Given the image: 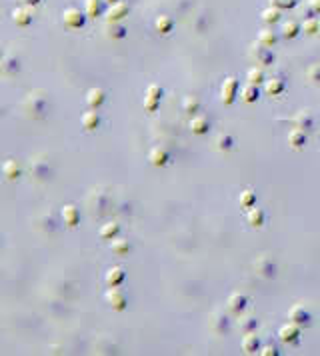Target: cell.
I'll return each instance as SVG.
<instances>
[{"label":"cell","mask_w":320,"mask_h":356,"mask_svg":"<svg viewBox=\"0 0 320 356\" xmlns=\"http://www.w3.org/2000/svg\"><path fill=\"white\" fill-rule=\"evenodd\" d=\"M32 18H34V10H32V6L30 4H26L24 8H14L12 10V22L16 24V26H28L30 22H32Z\"/></svg>","instance_id":"8"},{"label":"cell","mask_w":320,"mask_h":356,"mask_svg":"<svg viewBox=\"0 0 320 356\" xmlns=\"http://www.w3.org/2000/svg\"><path fill=\"white\" fill-rule=\"evenodd\" d=\"M210 328L216 332V334H222L226 328H228V316L220 310H216L212 316H210Z\"/></svg>","instance_id":"14"},{"label":"cell","mask_w":320,"mask_h":356,"mask_svg":"<svg viewBox=\"0 0 320 356\" xmlns=\"http://www.w3.org/2000/svg\"><path fill=\"white\" fill-rule=\"evenodd\" d=\"M104 100H106V92L102 90V88H90L88 92H86V104L90 106V108H98V106H102L104 104Z\"/></svg>","instance_id":"12"},{"label":"cell","mask_w":320,"mask_h":356,"mask_svg":"<svg viewBox=\"0 0 320 356\" xmlns=\"http://www.w3.org/2000/svg\"><path fill=\"white\" fill-rule=\"evenodd\" d=\"M106 302L116 312H122L126 308V296H124V292L118 286H110V290L106 292Z\"/></svg>","instance_id":"5"},{"label":"cell","mask_w":320,"mask_h":356,"mask_svg":"<svg viewBox=\"0 0 320 356\" xmlns=\"http://www.w3.org/2000/svg\"><path fill=\"white\" fill-rule=\"evenodd\" d=\"M292 120H294V126H296V128H302V130H308V128L314 126V116H312V112H310L308 108L298 110Z\"/></svg>","instance_id":"10"},{"label":"cell","mask_w":320,"mask_h":356,"mask_svg":"<svg viewBox=\"0 0 320 356\" xmlns=\"http://www.w3.org/2000/svg\"><path fill=\"white\" fill-rule=\"evenodd\" d=\"M118 230H120V224H118V222H106V224L100 226V238H104V240H114L116 234H118Z\"/></svg>","instance_id":"24"},{"label":"cell","mask_w":320,"mask_h":356,"mask_svg":"<svg viewBox=\"0 0 320 356\" xmlns=\"http://www.w3.org/2000/svg\"><path fill=\"white\" fill-rule=\"evenodd\" d=\"M306 132L302 130V128H292L290 132H288V144L292 146V148H302L304 144H306Z\"/></svg>","instance_id":"20"},{"label":"cell","mask_w":320,"mask_h":356,"mask_svg":"<svg viewBox=\"0 0 320 356\" xmlns=\"http://www.w3.org/2000/svg\"><path fill=\"white\" fill-rule=\"evenodd\" d=\"M298 0H270V6L278 8V10H290L296 6Z\"/></svg>","instance_id":"38"},{"label":"cell","mask_w":320,"mask_h":356,"mask_svg":"<svg viewBox=\"0 0 320 356\" xmlns=\"http://www.w3.org/2000/svg\"><path fill=\"white\" fill-rule=\"evenodd\" d=\"M310 8H312V12L320 14V0H310Z\"/></svg>","instance_id":"44"},{"label":"cell","mask_w":320,"mask_h":356,"mask_svg":"<svg viewBox=\"0 0 320 356\" xmlns=\"http://www.w3.org/2000/svg\"><path fill=\"white\" fill-rule=\"evenodd\" d=\"M238 202H240V206H242V208H252V206L256 204V194H254L252 190H242V194H240Z\"/></svg>","instance_id":"35"},{"label":"cell","mask_w":320,"mask_h":356,"mask_svg":"<svg viewBox=\"0 0 320 356\" xmlns=\"http://www.w3.org/2000/svg\"><path fill=\"white\" fill-rule=\"evenodd\" d=\"M278 338H280L282 342H286V344H294V342H298V338H300V326L294 324V322L282 324V326L278 328Z\"/></svg>","instance_id":"6"},{"label":"cell","mask_w":320,"mask_h":356,"mask_svg":"<svg viewBox=\"0 0 320 356\" xmlns=\"http://www.w3.org/2000/svg\"><path fill=\"white\" fill-rule=\"evenodd\" d=\"M232 146H234V138H232L230 134H220V136H216V148H218V150L226 152V150H230Z\"/></svg>","instance_id":"34"},{"label":"cell","mask_w":320,"mask_h":356,"mask_svg":"<svg viewBox=\"0 0 320 356\" xmlns=\"http://www.w3.org/2000/svg\"><path fill=\"white\" fill-rule=\"evenodd\" d=\"M162 86H158V84H150L148 88H146V96H152V98H158V100H162Z\"/></svg>","instance_id":"40"},{"label":"cell","mask_w":320,"mask_h":356,"mask_svg":"<svg viewBox=\"0 0 320 356\" xmlns=\"http://www.w3.org/2000/svg\"><path fill=\"white\" fill-rule=\"evenodd\" d=\"M282 90H284V80H280V78H268V80H264V94L278 96V94H282Z\"/></svg>","instance_id":"19"},{"label":"cell","mask_w":320,"mask_h":356,"mask_svg":"<svg viewBox=\"0 0 320 356\" xmlns=\"http://www.w3.org/2000/svg\"><path fill=\"white\" fill-rule=\"evenodd\" d=\"M84 12H86L90 18H96V16L102 12V0H86Z\"/></svg>","instance_id":"32"},{"label":"cell","mask_w":320,"mask_h":356,"mask_svg":"<svg viewBox=\"0 0 320 356\" xmlns=\"http://www.w3.org/2000/svg\"><path fill=\"white\" fill-rule=\"evenodd\" d=\"M124 270L120 268V266H112V268H108L106 270V274H104V282L108 284V286H120L122 282H124Z\"/></svg>","instance_id":"13"},{"label":"cell","mask_w":320,"mask_h":356,"mask_svg":"<svg viewBox=\"0 0 320 356\" xmlns=\"http://www.w3.org/2000/svg\"><path fill=\"white\" fill-rule=\"evenodd\" d=\"M128 14H130V6H128L126 2H122V0H118V2H114V4L108 6V10L104 12V20H106L108 24H112V22L124 20Z\"/></svg>","instance_id":"4"},{"label":"cell","mask_w":320,"mask_h":356,"mask_svg":"<svg viewBox=\"0 0 320 356\" xmlns=\"http://www.w3.org/2000/svg\"><path fill=\"white\" fill-rule=\"evenodd\" d=\"M22 2H24V4H30V6H34V4H38L40 0H22Z\"/></svg>","instance_id":"45"},{"label":"cell","mask_w":320,"mask_h":356,"mask_svg":"<svg viewBox=\"0 0 320 356\" xmlns=\"http://www.w3.org/2000/svg\"><path fill=\"white\" fill-rule=\"evenodd\" d=\"M258 96H260L258 84H250V82H248V84L242 88V100H244V102L252 104V102H256V100H258Z\"/></svg>","instance_id":"25"},{"label":"cell","mask_w":320,"mask_h":356,"mask_svg":"<svg viewBox=\"0 0 320 356\" xmlns=\"http://www.w3.org/2000/svg\"><path fill=\"white\" fill-rule=\"evenodd\" d=\"M308 78H310L312 82H320V64H312V66L308 68Z\"/></svg>","instance_id":"42"},{"label":"cell","mask_w":320,"mask_h":356,"mask_svg":"<svg viewBox=\"0 0 320 356\" xmlns=\"http://www.w3.org/2000/svg\"><path fill=\"white\" fill-rule=\"evenodd\" d=\"M80 122H82V126H84L86 130H96V128L100 126V116H98V112L88 110V112H84V114H82Z\"/></svg>","instance_id":"23"},{"label":"cell","mask_w":320,"mask_h":356,"mask_svg":"<svg viewBox=\"0 0 320 356\" xmlns=\"http://www.w3.org/2000/svg\"><path fill=\"white\" fill-rule=\"evenodd\" d=\"M242 350L246 354H256L260 350V338L252 332H246V336L242 338Z\"/></svg>","instance_id":"17"},{"label":"cell","mask_w":320,"mask_h":356,"mask_svg":"<svg viewBox=\"0 0 320 356\" xmlns=\"http://www.w3.org/2000/svg\"><path fill=\"white\" fill-rule=\"evenodd\" d=\"M288 318H290V322H294V324H298V326H304V324L310 322V312H308L304 306L296 304V306H292V308L288 310Z\"/></svg>","instance_id":"9"},{"label":"cell","mask_w":320,"mask_h":356,"mask_svg":"<svg viewBox=\"0 0 320 356\" xmlns=\"http://www.w3.org/2000/svg\"><path fill=\"white\" fill-rule=\"evenodd\" d=\"M108 2H110V4H114V2H118V0H108Z\"/></svg>","instance_id":"46"},{"label":"cell","mask_w":320,"mask_h":356,"mask_svg":"<svg viewBox=\"0 0 320 356\" xmlns=\"http://www.w3.org/2000/svg\"><path fill=\"white\" fill-rule=\"evenodd\" d=\"M86 12H82L80 8H74V6H70V8H66L64 12H62V22H64V26L66 28H82L84 24H86Z\"/></svg>","instance_id":"3"},{"label":"cell","mask_w":320,"mask_h":356,"mask_svg":"<svg viewBox=\"0 0 320 356\" xmlns=\"http://www.w3.org/2000/svg\"><path fill=\"white\" fill-rule=\"evenodd\" d=\"M128 250H130V242L126 238H114L112 240V252L114 254L124 256V254H128Z\"/></svg>","instance_id":"31"},{"label":"cell","mask_w":320,"mask_h":356,"mask_svg":"<svg viewBox=\"0 0 320 356\" xmlns=\"http://www.w3.org/2000/svg\"><path fill=\"white\" fill-rule=\"evenodd\" d=\"M148 160H150L154 166H164V164L168 162V152H166L162 146H154V148H150V152H148Z\"/></svg>","instance_id":"22"},{"label":"cell","mask_w":320,"mask_h":356,"mask_svg":"<svg viewBox=\"0 0 320 356\" xmlns=\"http://www.w3.org/2000/svg\"><path fill=\"white\" fill-rule=\"evenodd\" d=\"M238 78L236 76H228L224 82H222V88H220V102L224 106H230L234 100H236V94H238Z\"/></svg>","instance_id":"2"},{"label":"cell","mask_w":320,"mask_h":356,"mask_svg":"<svg viewBox=\"0 0 320 356\" xmlns=\"http://www.w3.org/2000/svg\"><path fill=\"white\" fill-rule=\"evenodd\" d=\"M158 104H160L158 98L144 96V108H146V112H156V110H158Z\"/></svg>","instance_id":"39"},{"label":"cell","mask_w":320,"mask_h":356,"mask_svg":"<svg viewBox=\"0 0 320 356\" xmlns=\"http://www.w3.org/2000/svg\"><path fill=\"white\" fill-rule=\"evenodd\" d=\"M318 26H320V20H318Z\"/></svg>","instance_id":"47"},{"label":"cell","mask_w":320,"mask_h":356,"mask_svg":"<svg viewBox=\"0 0 320 356\" xmlns=\"http://www.w3.org/2000/svg\"><path fill=\"white\" fill-rule=\"evenodd\" d=\"M254 268H256V272H258L260 276H264V278H272V276L276 274V264H274V260H272L270 256H266V254H262L260 258H256Z\"/></svg>","instance_id":"7"},{"label":"cell","mask_w":320,"mask_h":356,"mask_svg":"<svg viewBox=\"0 0 320 356\" xmlns=\"http://www.w3.org/2000/svg\"><path fill=\"white\" fill-rule=\"evenodd\" d=\"M190 130L194 132V134H198V136H202V134H206L208 130H210V122H208V118H204V116H192V120H190Z\"/></svg>","instance_id":"18"},{"label":"cell","mask_w":320,"mask_h":356,"mask_svg":"<svg viewBox=\"0 0 320 356\" xmlns=\"http://www.w3.org/2000/svg\"><path fill=\"white\" fill-rule=\"evenodd\" d=\"M2 172H4V176L8 178V180H16V178L20 176V166H18L16 160H6L2 164Z\"/></svg>","instance_id":"26"},{"label":"cell","mask_w":320,"mask_h":356,"mask_svg":"<svg viewBox=\"0 0 320 356\" xmlns=\"http://www.w3.org/2000/svg\"><path fill=\"white\" fill-rule=\"evenodd\" d=\"M246 80H248L250 84H262V82H264V70L258 68V66L250 68V70L246 72Z\"/></svg>","instance_id":"33"},{"label":"cell","mask_w":320,"mask_h":356,"mask_svg":"<svg viewBox=\"0 0 320 356\" xmlns=\"http://www.w3.org/2000/svg\"><path fill=\"white\" fill-rule=\"evenodd\" d=\"M264 210L262 208H258V206H252V208H248V212H246V222L252 226V228H260L262 224H264Z\"/></svg>","instance_id":"16"},{"label":"cell","mask_w":320,"mask_h":356,"mask_svg":"<svg viewBox=\"0 0 320 356\" xmlns=\"http://www.w3.org/2000/svg\"><path fill=\"white\" fill-rule=\"evenodd\" d=\"M260 18H262L264 24H274V22L280 20V10L274 8V6H268V8H264V10L260 12Z\"/></svg>","instance_id":"27"},{"label":"cell","mask_w":320,"mask_h":356,"mask_svg":"<svg viewBox=\"0 0 320 356\" xmlns=\"http://www.w3.org/2000/svg\"><path fill=\"white\" fill-rule=\"evenodd\" d=\"M260 354L262 356H278L280 352H278V348H276V346H264V348L260 350Z\"/></svg>","instance_id":"43"},{"label":"cell","mask_w":320,"mask_h":356,"mask_svg":"<svg viewBox=\"0 0 320 356\" xmlns=\"http://www.w3.org/2000/svg\"><path fill=\"white\" fill-rule=\"evenodd\" d=\"M240 326H242V330H244V332H252V330L256 328V320H254L252 316L242 318V320H240Z\"/></svg>","instance_id":"41"},{"label":"cell","mask_w":320,"mask_h":356,"mask_svg":"<svg viewBox=\"0 0 320 356\" xmlns=\"http://www.w3.org/2000/svg\"><path fill=\"white\" fill-rule=\"evenodd\" d=\"M258 42H262L264 46H274V44L278 42V34H276L272 28H264V30H260V34H258Z\"/></svg>","instance_id":"28"},{"label":"cell","mask_w":320,"mask_h":356,"mask_svg":"<svg viewBox=\"0 0 320 356\" xmlns=\"http://www.w3.org/2000/svg\"><path fill=\"white\" fill-rule=\"evenodd\" d=\"M300 26H302V30H304L306 34H318L320 32V26L316 18H304V22H302Z\"/></svg>","instance_id":"37"},{"label":"cell","mask_w":320,"mask_h":356,"mask_svg":"<svg viewBox=\"0 0 320 356\" xmlns=\"http://www.w3.org/2000/svg\"><path fill=\"white\" fill-rule=\"evenodd\" d=\"M300 30H302V26H300L298 22H294V20H286V22H282V26H280L282 38H296V36L300 34Z\"/></svg>","instance_id":"21"},{"label":"cell","mask_w":320,"mask_h":356,"mask_svg":"<svg viewBox=\"0 0 320 356\" xmlns=\"http://www.w3.org/2000/svg\"><path fill=\"white\" fill-rule=\"evenodd\" d=\"M182 108H184V112H188V114H196L198 108H200V100H198V96L188 94V96L182 100Z\"/></svg>","instance_id":"29"},{"label":"cell","mask_w":320,"mask_h":356,"mask_svg":"<svg viewBox=\"0 0 320 356\" xmlns=\"http://www.w3.org/2000/svg\"><path fill=\"white\" fill-rule=\"evenodd\" d=\"M248 54H250V58L256 60L260 66H268V64L274 62V54H272L270 46H264L262 42H254V44L250 46Z\"/></svg>","instance_id":"1"},{"label":"cell","mask_w":320,"mask_h":356,"mask_svg":"<svg viewBox=\"0 0 320 356\" xmlns=\"http://www.w3.org/2000/svg\"><path fill=\"white\" fill-rule=\"evenodd\" d=\"M154 26H156V30H158L160 34H168V32L172 30L174 22H172V18H170V16H166V14H160L158 18L154 20Z\"/></svg>","instance_id":"30"},{"label":"cell","mask_w":320,"mask_h":356,"mask_svg":"<svg viewBox=\"0 0 320 356\" xmlns=\"http://www.w3.org/2000/svg\"><path fill=\"white\" fill-rule=\"evenodd\" d=\"M62 218H64V222H66L70 228H74V226H78V222H80V212H78V208H76L74 204H66V206L62 208Z\"/></svg>","instance_id":"15"},{"label":"cell","mask_w":320,"mask_h":356,"mask_svg":"<svg viewBox=\"0 0 320 356\" xmlns=\"http://www.w3.org/2000/svg\"><path fill=\"white\" fill-rule=\"evenodd\" d=\"M246 304H248V298H246L244 294H240V292H232V294L228 296V300H226L228 310L234 312V314H240V312L246 308Z\"/></svg>","instance_id":"11"},{"label":"cell","mask_w":320,"mask_h":356,"mask_svg":"<svg viewBox=\"0 0 320 356\" xmlns=\"http://www.w3.org/2000/svg\"><path fill=\"white\" fill-rule=\"evenodd\" d=\"M108 36L114 38V40H120V38L126 36V28L120 26L118 22H112V24H108Z\"/></svg>","instance_id":"36"}]
</instances>
